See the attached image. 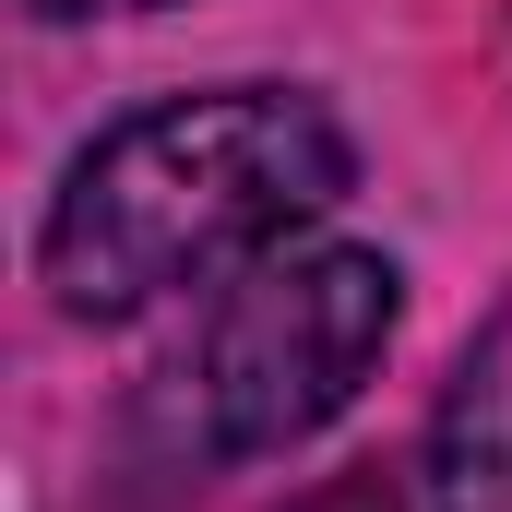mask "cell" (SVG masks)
I'll list each match as a JSON object with an SVG mask.
<instances>
[{
	"mask_svg": "<svg viewBox=\"0 0 512 512\" xmlns=\"http://www.w3.org/2000/svg\"><path fill=\"white\" fill-rule=\"evenodd\" d=\"M358 155L286 84H227V96H167L143 120L96 131L48 203L36 274L72 322H120L155 310L167 286L239 274L286 251V227H310L322 203H346Z\"/></svg>",
	"mask_w": 512,
	"mask_h": 512,
	"instance_id": "obj_1",
	"label": "cell"
},
{
	"mask_svg": "<svg viewBox=\"0 0 512 512\" xmlns=\"http://www.w3.org/2000/svg\"><path fill=\"white\" fill-rule=\"evenodd\" d=\"M429 512H512V298L453 358L429 417Z\"/></svg>",
	"mask_w": 512,
	"mask_h": 512,
	"instance_id": "obj_3",
	"label": "cell"
},
{
	"mask_svg": "<svg viewBox=\"0 0 512 512\" xmlns=\"http://www.w3.org/2000/svg\"><path fill=\"white\" fill-rule=\"evenodd\" d=\"M393 346V262L346 251V239H286V251L239 262V286L203 322V429L215 453H286L310 441L346 393L370 382Z\"/></svg>",
	"mask_w": 512,
	"mask_h": 512,
	"instance_id": "obj_2",
	"label": "cell"
},
{
	"mask_svg": "<svg viewBox=\"0 0 512 512\" xmlns=\"http://www.w3.org/2000/svg\"><path fill=\"white\" fill-rule=\"evenodd\" d=\"M286 512H405V489H393L382 465H358V477H334V489H310V501H286Z\"/></svg>",
	"mask_w": 512,
	"mask_h": 512,
	"instance_id": "obj_4",
	"label": "cell"
},
{
	"mask_svg": "<svg viewBox=\"0 0 512 512\" xmlns=\"http://www.w3.org/2000/svg\"><path fill=\"white\" fill-rule=\"evenodd\" d=\"M48 24H84V12H155V0H36Z\"/></svg>",
	"mask_w": 512,
	"mask_h": 512,
	"instance_id": "obj_5",
	"label": "cell"
}]
</instances>
